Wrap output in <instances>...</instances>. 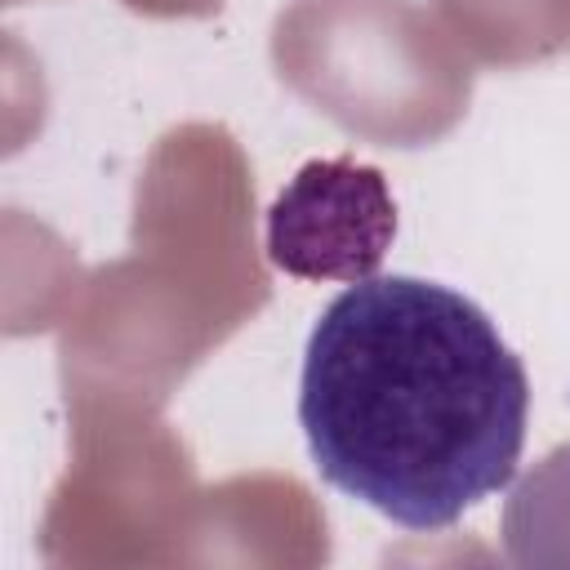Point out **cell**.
<instances>
[{"label":"cell","instance_id":"obj_1","mask_svg":"<svg viewBox=\"0 0 570 570\" xmlns=\"http://www.w3.org/2000/svg\"><path fill=\"white\" fill-rule=\"evenodd\" d=\"M530 379L499 325L423 276L352 281L307 334L298 423L316 472L405 530L508 490Z\"/></svg>","mask_w":570,"mask_h":570},{"label":"cell","instance_id":"obj_2","mask_svg":"<svg viewBox=\"0 0 570 570\" xmlns=\"http://www.w3.org/2000/svg\"><path fill=\"white\" fill-rule=\"evenodd\" d=\"M392 232L396 205L379 169L347 156L312 160L267 214V254L294 276L365 281L374 276Z\"/></svg>","mask_w":570,"mask_h":570}]
</instances>
